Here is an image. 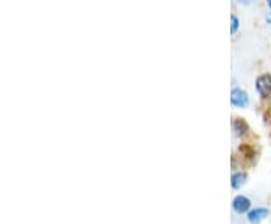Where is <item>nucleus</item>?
Listing matches in <instances>:
<instances>
[{"mask_svg": "<svg viewBox=\"0 0 271 224\" xmlns=\"http://www.w3.org/2000/svg\"><path fill=\"white\" fill-rule=\"evenodd\" d=\"M256 92L259 93V96L262 99H267L271 96V76L270 74H262L256 79L255 83Z\"/></svg>", "mask_w": 271, "mask_h": 224, "instance_id": "f257e3e1", "label": "nucleus"}, {"mask_svg": "<svg viewBox=\"0 0 271 224\" xmlns=\"http://www.w3.org/2000/svg\"><path fill=\"white\" fill-rule=\"evenodd\" d=\"M230 104L236 108H246L250 104V98L247 92H244L240 88H233L230 92Z\"/></svg>", "mask_w": 271, "mask_h": 224, "instance_id": "f03ea898", "label": "nucleus"}, {"mask_svg": "<svg viewBox=\"0 0 271 224\" xmlns=\"http://www.w3.org/2000/svg\"><path fill=\"white\" fill-rule=\"evenodd\" d=\"M268 215H270V211L267 208H256V209H252L247 214V220H249V223L259 224L262 220H265Z\"/></svg>", "mask_w": 271, "mask_h": 224, "instance_id": "7ed1b4c3", "label": "nucleus"}, {"mask_svg": "<svg viewBox=\"0 0 271 224\" xmlns=\"http://www.w3.org/2000/svg\"><path fill=\"white\" fill-rule=\"evenodd\" d=\"M250 205H252L250 200H249L247 197H244V196H238V197H235L233 202H232V208H233V211L238 212V214L247 212V211L250 209Z\"/></svg>", "mask_w": 271, "mask_h": 224, "instance_id": "20e7f679", "label": "nucleus"}, {"mask_svg": "<svg viewBox=\"0 0 271 224\" xmlns=\"http://www.w3.org/2000/svg\"><path fill=\"white\" fill-rule=\"evenodd\" d=\"M232 130H233V133L235 135H238V137H241V135H244L247 133V124L243 121V119H235L233 122H232Z\"/></svg>", "mask_w": 271, "mask_h": 224, "instance_id": "39448f33", "label": "nucleus"}, {"mask_svg": "<svg viewBox=\"0 0 271 224\" xmlns=\"http://www.w3.org/2000/svg\"><path fill=\"white\" fill-rule=\"evenodd\" d=\"M246 179H247L246 173H233L232 178H230V185H232L233 190H238L246 183Z\"/></svg>", "mask_w": 271, "mask_h": 224, "instance_id": "423d86ee", "label": "nucleus"}, {"mask_svg": "<svg viewBox=\"0 0 271 224\" xmlns=\"http://www.w3.org/2000/svg\"><path fill=\"white\" fill-rule=\"evenodd\" d=\"M240 29V20L236 15H230V33L235 35Z\"/></svg>", "mask_w": 271, "mask_h": 224, "instance_id": "0eeeda50", "label": "nucleus"}, {"mask_svg": "<svg viewBox=\"0 0 271 224\" xmlns=\"http://www.w3.org/2000/svg\"><path fill=\"white\" fill-rule=\"evenodd\" d=\"M265 23H267V26L271 29V12H268V14L265 15Z\"/></svg>", "mask_w": 271, "mask_h": 224, "instance_id": "6e6552de", "label": "nucleus"}, {"mask_svg": "<svg viewBox=\"0 0 271 224\" xmlns=\"http://www.w3.org/2000/svg\"><path fill=\"white\" fill-rule=\"evenodd\" d=\"M235 2H236V3H240V5H246V6H247V5H250L253 0H235Z\"/></svg>", "mask_w": 271, "mask_h": 224, "instance_id": "1a4fd4ad", "label": "nucleus"}, {"mask_svg": "<svg viewBox=\"0 0 271 224\" xmlns=\"http://www.w3.org/2000/svg\"><path fill=\"white\" fill-rule=\"evenodd\" d=\"M265 3H267V6L270 8V11H271V0H265Z\"/></svg>", "mask_w": 271, "mask_h": 224, "instance_id": "9d476101", "label": "nucleus"}]
</instances>
